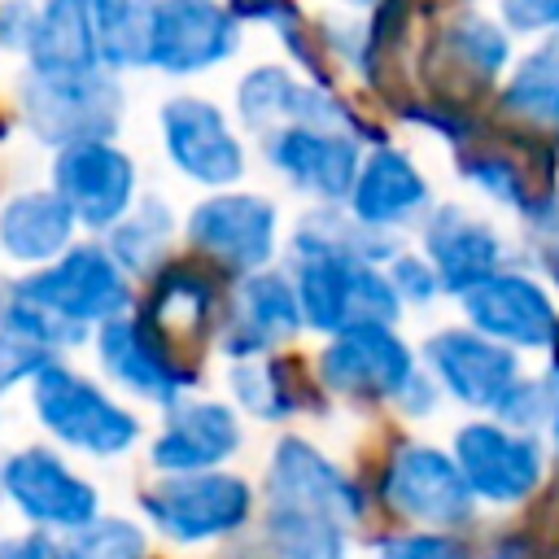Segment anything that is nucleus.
<instances>
[{"mask_svg": "<svg viewBox=\"0 0 559 559\" xmlns=\"http://www.w3.org/2000/svg\"><path fill=\"white\" fill-rule=\"evenodd\" d=\"M459 175L485 201H493L502 210H515L520 218L546 197V192H537V183L524 170V162L515 153H507V148H493V144H476L472 140L467 148H459Z\"/></svg>", "mask_w": 559, "mask_h": 559, "instance_id": "obj_34", "label": "nucleus"}, {"mask_svg": "<svg viewBox=\"0 0 559 559\" xmlns=\"http://www.w3.org/2000/svg\"><path fill=\"white\" fill-rule=\"evenodd\" d=\"M249 445L245 415L227 397L188 393L157 415V428L144 437L148 476H192L231 467Z\"/></svg>", "mask_w": 559, "mask_h": 559, "instance_id": "obj_13", "label": "nucleus"}, {"mask_svg": "<svg viewBox=\"0 0 559 559\" xmlns=\"http://www.w3.org/2000/svg\"><path fill=\"white\" fill-rule=\"evenodd\" d=\"M419 253L432 262L441 293L459 297L507 262V240L489 218L445 201L419 218Z\"/></svg>", "mask_w": 559, "mask_h": 559, "instance_id": "obj_23", "label": "nucleus"}, {"mask_svg": "<svg viewBox=\"0 0 559 559\" xmlns=\"http://www.w3.org/2000/svg\"><path fill=\"white\" fill-rule=\"evenodd\" d=\"M498 22L511 35H559V0H498Z\"/></svg>", "mask_w": 559, "mask_h": 559, "instance_id": "obj_41", "label": "nucleus"}, {"mask_svg": "<svg viewBox=\"0 0 559 559\" xmlns=\"http://www.w3.org/2000/svg\"><path fill=\"white\" fill-rule=\"evenodd\" d=\"M26 411L48 445L87 463H122L148 437L140 406L118 397L100 376L74 367L70 358H52L26 384Z\"/></svg>", "mask_w": 559, "mask_h": 559, "instance_id": "obj_1", "label": "nucleus"}, {"mask_svg": "<svg viewBox=\"0 0 559 559\" xmlns=\"http://www.w3.org/2000/svg\"><path fill=\"white\" fill-rule=\"evenodd\" d=\"M245 26L223 0H153L148 70L166 79H201L240 52Z\"/></svg>", "mask_w": 559, "mask_h": 559, "instance_id": "obj_19", "label": "nucleus"}, {"mask_svg": "<svg viewBox=\"0 0 559 559\" xmlns=\"http://www.w3.org/2000/svg\"><path fill=\"white\" fill-rule=\"evenodd\" d=\"M262 493L236 472H192V476H153L135 489V515L144 528L175 550H210L258 528Z\"/></svg>", "mask_w": 559, "mask_h": 559, "instance_id": "obj_2", "label": "nucleus"}, {"mask_svg": "<svg viewBox=\"0 0 559 559\" xmlns=\"http://www.w3.org/2000/svg\"><path fill=\"white\" fill-rule=\"evenodd\" d=\"M376 559H476L459 533L445 528H393L376 537Z\"/></svg>", "mask_w": 559, "mask_h": 559, "instance_id": "obj_36", "label": "nucleus"}, {"mask_svg": "<svg viewBox=\"0 0 559 559\" xmlns=\"http://www.w3.org/2000/svg\"><path fill=\"white\" fill-rule=\"evenodd\" d=\"M476 559H537V550H533V542H524V537H502V542H493L485 555H476Z\"/></svg>", "mask_w": 559, "mask_h": 559, "instance_id": "obj_46", "label": "nucleus"}, {"mask_svg": "<svg viewBox=\"0 0 559 559\" xmlns=\"http://www.w3.org/2000/svg\"><path fill=\"white\" fill-rule=\"evenodd\" d=\"M419 367L432 376L441 397H450L467 411H485V415H493L498 402L507 397V389L524 376L515 349L480 336L467 323L428 332L419 345Z\"/></svg>", "mask_w": 559, "mask_h": 559, "instance_id": "obj_20", "label": "nucleus"}, {"mask_svg": "<svg viewBox=\"0 0 559 559\" xmlns=\"http://www.w3.org/2000/svg\"><path fill=\"white\" fill-rule=\"evenodd\" d=\"M0 559H70V555H66V537L22 528V533L0 537Z\"/></svg>", "mask_w": 559, "mask_h": 559, "instance_id": "obj_42", "label": "nucleus"}, {"mask_svg": "<svg viewBox=\"0 0 559 559\" xmlns=\"http://www.w3.org/2000/svg\"><path fill=\"white\" fill-rule=\"evenodd\" d=\"M397 249H402L397 236L362 227L345 205H310L284 231V262H301V258H349V262L384 266Z\"/></svg>", "mask_w": 559, "mask_h": 559, "instance_id": "obj_27", "label": "nucleus"}, {"mask_svg": "<svg viewBox=\"0 0 559 559\" xmlns=\"http://www.w3.org/2000/svg\"><path fill=\"white\" fill-rule=\"evenodd\" d=\"M450 454L480 507H520L546 480V445L537 432L498 419H467L454 428Z\"/></svg>", "mask_w": 559, "mask_h": 559, "instance_id": "obj_15", "label": "nucleus"}, {"mask_svg": "<svg viewBox=\"0 0 559 559\" xmlns=\"http://www.w3.org/2000/svg\"><path fill=\"white\" fill-rule=\"evenodd\" d=\"M306 79L288 61H258L249 66L231 87V118L245 135H266L275 127L297 122Z\"/></svg>", "mask_w": 559, "mask_h": 559, "instance_id": "obj_30", "label": "nucleus"}, {"mask_svg": "<svg viewBox=\"0 0 559 559\" xmlns=\"http://www.w3.org/2000/svg\"><path fill=\"white\" fill-rule=\"evenodd\" d=\"M528 240H533V258L542 266V275L559 288V192H546L528 214Z\"/></svg>", "mask_w": 559, "mask_h": 559, "instance_id": "obj_39", "label": "nucleus"}, {"mask_svg": "<svg viewBox=\"0 0 559 559\" xmlns=\"http://www.w3.org/2000/svg\"><path fill=\"white\" fill-rule=\"evenodd\" d=\"M17 118L52 153L79 140H118L127 118V87L114 70L87 74H22Z\"/></svg>", "mask_w": 559, "mask_h": 559, "instance_id": "obj_7", "label": "nucleus"}, {"mask_svg": "<svg viewBox=\"0 0 559 559\" xmlns=\"http://www.w3.org/2000/svg\"><path fill=\"white\" fill-rule=\"evenodd\" d=\"M227 384V402L253 419V424H271V428H288L301 415L328 411V393L314 380V367H306L297 354L280 349L266 358H245V362H227L223 371Z\"/></svg>", "mask_w": 559, "mask_h": 559, "instance_id": "obj_24", "label": "nucleus"}, {"mask_svg": "<svg viewBox=\"0 0 559 559\" xmlns=\"http://www.w3.org/2000/svg\"><path fill=\"white\" fill-rule=\"evenodd\" d=\"M175 236H179V214L162 192H140V201L131 205V214L122 223H114L100 240L114 253V262L144 284L166 258H175Z\"/></svg>", "mask_w": 559, "mask_h": 559, "instance_id": "obj_29", "label": "nucleus"}, {"mask_svg": "<svg viewBox=\"0 0 559 559\" xmlns=\"http://www.w3.org/2000/svg\"><path fill=\"white\" fill-rule=\"evenodd\" d=\"M22 57L31 74L100 70L96 35H92V0H39Z\"/></svg>", "mask_w": 559, "mask_h": 559, "instance_id": "obj_28", "label": "nucleus"}, {"mask_svg": "<svg viewBox=\"0 0 559 559\" xmlns=\"http://www.w3.org/2000/svg\"><path fill=\"white\" fill-rule=\"evenodd\" d=\"M550 39H555V48H559V35H550Z\"/></svg>", "mask_w": 559, "mask_h": 559, "instance_id": "obj_50", "label": "nucleus"}, {"mask_svg": "<svg viewBox=\"0 0 559 559\" xmlns=\"http://www.w3.org/2000/svg\"><path fill=\"white\" fill-rule=\"evenodd\" d=\"M371 498L406 528H445V533L467 528L480 507L454 454L415 437H402L384 450Z\"/></svg>", "mask_w": 559, "mask_h": 559, "instance_id": "obj_8", "label": "nucleus"}, {"mask_svg": "<svg viewBox=\"0 0 559 559\" xmlns=\"http://www.w3.org/2000/svg\"><path fill=\"white\" fill-rule=\"evenodd\" d=\"M48 188L70 205L79 231L105 236L114 223L131 214V205L144 192V179H140V162L118 140H79L52 148Z\"/></svg>", "mask_w": 559, "mask_h": 559, "instance_id": "obj_14", "label": "nucleus"}, {"mask_svg": "<svg viewBox=\"0 0 559 559\" xmlns=\"http://www.w3.org/2000/svg\"><path fill=\"white\" fill-rule=\"evenodd\" d=\"M258 537L275 559H354V528L293 507H262Z\"/></svg>", "mask_w": 559, "mask_h": 559, "instance_id": "obj_31", "label": "nucleus"}, {"mask_svg": "<svg viewBox=\"0 0 559 559\" xmlns=\"http://www.w3.org/2000/svg\"><path fill=\"white\" fill-rule=\"evenodd\" d=\"M0 441H4V411H0ZM0 459H4V450H0Z\"/></svg>", "mask_w": 559, "mask_h": 559, "instance_id": "obj_48", "label": "nucleus"}, {"mask_svg": "<svg viewBox=\"0 0 559 559\" xmlns=\"http://www.w3.org/2000/svg\"><path fill=\"white\" fill-rule=\"evenodd\" d=\"M301 332L306 328H301V310H297L288 271L266 266V271H253V275H240L227 284L214 349L227 362H245V358H266V354L293 349Z\"/></svg>", "mask_w": 559, "mask_h": 559, "instance_id": "obj_18", "label": "nucleus"}, {"mask_svg": "<svg viewBox=\"0 0 559 559\" xmlns=\"http://www.w3.org/2000/svg\"><path fill=\"white\" fill-rule=\"evenodd\" d=\"M179 236L197 262L240 280L284 258V210L275 197L253 188L201 192L179 218Z\"/></svg>", "mask_w": 559, "mask_h": 559, "instance_id": "obj_4", "label": "nucleus"}, {"mask_svg": "<svg viewBox=\"0 0 559 559\" xmlns=\"http://www.w3.org/2000/svg\"><path fill=\"white\" fill-rule=\"evenodd\" d=\"M0 502L22 520V528L74 537L105 511L100 485L57 445L26 441L0 459Z\"/></svg>", "mask_w": 559, "mask_h": 559, "instance_id": "obj_5", "label": "nucleus"}, {"mask_svg": "<svg viewBox=\"0 0 559 559\" xmlns=\"http://www.w3.org/2000/svg\"><path fill=\"white\" fill-rule=\"evenodd\" d=\"M79 223L70 205L44 183V188H17L0 197V262L22 271H39L52 258H61L79 240Z\"/></svg>", "mask_w": 559, "mask_h": 559, "instance_id": "obj_25", "label": "nucleus"}, {"mask_svg": "<svg viewBox=\"0 0 559 559\" xmlns=\"http://www.w3.org/2000/svg\"><path fill=\"white\" fill-rule=\"evenodd\" d=\"M345 210L362 227L397 236L406 227H419V218L432 210V183L406 148L384 140L362 153V166L345 197Z\"/></svg>", "mask_w": 559, "mask_h": 559, "instance_id": "obj_22", "label": "nucleus"}, {"mask_svg": "<svg viewBox=\"0 0 559 559\" xmlns=\"http://www.w3.org/2000/svg\"><path fill=\"white\" fill-rule=\"evenodd\" d=\"M493 419L507 428H520V432H542L546 428V384L533 376H520L507 389V397L498 402Z\"/></svg>", "mask_w": 559, "mask_h": 559, "instance_id": "obj_40", "label": "nucleus"}, {"mask_svg": "<svg viewBox=\"0 0 559 559\" xmlns=\"http://www.w3.org/2000/svg\"><path fill=\"white\" fill-rule=\"evenodd\" d=\"M223 301H227L223 275L214 266L197 262L192 253L166 258L135 293V306L153 323H162L192 354L214 345V332H218V319H223Z\"/></svg>", "mask_w": 559, "mask_h": 559, "instance_id": "obj_21", "label": "nucleus"}, {"mask_svg": "<svg viewBox=\"0 0 559 559\" xmlns=\"http://www.w3.org/2000/svg\"><path fill=\"white\" fill-rule=\"evenodd\" d=\"M87 349H92L96 376L118 397H127L131 406H153L157 415L166 406H175L179 397L197 393L201 380H205V367L197 362V354L183 349L140 306L100 323L87 336Z\"/></svg>", "mask_w": 559, "mask_h": 559, "instance_id": "obj_3", "label": "nucleus"}, {"mask_svg": "<svg viewBox=\"0 0 559 559\" xmlns=\"http://www.w3.org/2000/svg\"><path fill=\"white\" fill-rule=\"evenodd\" d=\"M498 109L533 131H559V48L542 39L528 57H520L498 87Z\"/></svg>", "mask_w": 559, "mask_h": 559, "instance_id": "obj_32", "label": "nucleus"}, {"mask_svg": "<svg viewBox=\"0 0 559 559\" xmlns=\"http://www.w3.org/2000/svg\"><path fill=\"white\" fill-rule=\"evenodd\" d=\"M31 22H35L31 0H0V52H26Z\"/></svg>", "mask_w": 559, "mask_h": 559, "instance_id": "obj_43", "label": "nucleus"}, {"mask_svg": "<svg viewBox=\"0 0 559 559\" xmlns=\"http://www.w3.org/2000/svg\"><path fill=\"white\" fill-rule=\"evenodd\" d=\"M384 275H389V284H393L402 310H406V306H432L437 297H445V293H441V280H437V271H432V262H428L419 249H406V245H402V249L384 262Z\"/></svg>", "mask_w": 559, "mask_h": 559, "instance_id": "obj_37", "label": "nucleus"}, {"mask_svg": "<svg viewBox=\"0 0 559 559\" xmlns=\"http://www.w3.org/2000/svg\"><path fill=\"white\" fill-rule=\"evenodd\" d=\"M258 493H262V507L314 511L345 528H358L371 515V489L336 454H328L319 441L293 428H284L266 445Z\"/></svg>", "mask_w": 559, "mask_h": 559, "instance_id": "obj_10", "label": "nucleus"}, {"mask_svg": "<svg viewBox=\"0 0 559 559\" xmlns=\"http://www.w3.org/2000/svg\"><path fill=\"white\" fill-rule=\"evenodd\" d=\"M310 367L319 389L336 402L393 406L419 371V349L397 332V323H349L323 336Z\"/></svg>", "mask_w": 559, "mask_h": 559, "instance_id": "obj_11", "label": "nucleus"}, {"mask_svg": "<svg viewBox=\"0 0 559 559\" xmlns=\"http://www.w3.org/2000/svg\"><path fill=\"white\" fill-rule=\"evenodd\" d=\"M432 61L454 74L463 87L472 92H485L502 79V70H511V31L489 17V13H476V9H459L450 13L437 35H432Z\"/></svg>", "mask_w": 559, "mask_h": 559, "instance_id": "obj_26", "label": "nucleus"}, {"mask_svg": "<svg viewBox=\"0 0 559 559\" xmlns=\"http://www.w3.org/2000/svg\"><path fill=\"white\" fill-rule=\"evenodd\" d=\"M17 297L52 310L57 319L74 323L79 332H96L100 323L127 314L135 306L140 284L114 262L100 236H79L61 258H52L39 271H22L4 280Z\"/></svg>", "mask_w": 559, "mask_h": 559, "instance_id": "obj_6", "label": "nucleus"}, {"mask_svg": "<svg viewBox=\"0 0 559 559\" xmlns=\"http://www.w3.org/2000/svg\"><path fill=\"white\" fill-rule=\"evenodd\" d=\"M441 406V389L432 384V376L419 367L415 376H411V384L397 393V402H393V411H402V419H428L432 411Z\"/></svg>", "mask_w": 559, "mask_h": 559, "instance_id": "obj_44", "label": "nucleus"}, {"mask_svg": "<svg viewBox=\"0 0 559 559\" xmlns=\"http://www.w3.org/2000/svg\"><path fill=\"white\" fill-rule=\"evenodd\" d=\"M284 271L293 280L301 328L310 336H332L349 323H402V301L384 266L349 258H301Z\"/></svg>", "mask_w": 559, "mask_h": 559, "instance_id": "obj_12", "label": "nucleus"}, {"mask_svg": "<svg viewBox=\"0 0 559 559\" xmlns=\"http://www.w3.org/2000/svg\"><path fill=\"white\" fill-rule=\"evenodd\" d=\"M542 384H546V432H550V450L559 454V345L550 349V367Z\"/></svg>", "mask_w": 559, "mask_h": 559, "instance_id": "obj_45", "label": "nucleus"}, {"mask_svg": "<svg viewBox=\"0 0 559 559\" xmlns=\"http://www.w3.org/2000/svg\"><path fill=\"white\" fill-rule=\"evenodd\" d=\"M52 358H57L52 349H44V345H35V341H22V336H13V332L0 328V402H4L9 393L26 389Z\"/></svg>", "mask_w": 559, "mask_h": 559, "instance_id": "obj_38", "label": "nucleus"}, {"mask_svg": "<svg viewBox=\"0 0 559 559\" xmlns=\"http://www.w3.org/2000/svg\"><path fill=\"white\" fill-rule=\"evenodd\" d=\"M258 153L288 192L306 197L310 205H345L367 144L349 131L293 122L258 135Z\"/></svg>", "mask_w": 559, "mask_h": 559, "instance_id": "obj_17", "label": "nucleus"}, {"mask_svg": "<svg viewBox=\"0 0 559 559\" xmlns=\"http://www.w3.org/2000/svg\"><path fill=\"white\" fill-rule=\"evenodd\" d=\"M341 4H345V9H376L380 0H341Z\"/></svg>", "mask_w": 559, "mask_h": 559, "instance_id": "obj_47", "label": "nucleus"}, {"mask_svg": "<svg viewBox=\"0 0 559 559\" xmlns=\"http://www.w3.org/2000/svg\"><path fill=\"white\" fill-rule=\"evenodd\" d=\"M157 144L166 166L201 192L240 188L249 175L245 131L218 100L201 92H175L157 105Z\"/></svg>", "mask_w": 559, "mask_h": 559, "instance_id": "obj_9", "label": "nucleus"}, {"mask_svg": "<svg viewBox=\"0 0 559 559\" xmlns=\"http://www.w3.org/2000/svg\"><path fill=\"white\" fill-rule=\"evenodd\" d=\"M148 31H153V0H92V35L105 70L114 74L148 70Z\"/></svg>", "mask_w": 559, "mask_h": 559, "instance_id": "obj_33", "label": "nucleus"}, {"mask_svg": "<svg viewBox=\"0 0 559 559\" xmlns=\"http://www.w3.org/2000/svg\"><path fill=\"white\" fill-rule=\"evenodd\" d=\"M463 323L515 354H550L559 345V306L555 293L515 266H498L467 293H459Z\"/></svg>", "mask_w": 559, "mask_h": 559, "instance_id": "obj_16", "label": "nucleus"}, {"mask_svg": "<svg viewBox=\"0 0 559 559\" xmlns=\"http://www.w3.org/2000/svg\"><path fill=\"white\" fill-rule=\"evenodd\" d=\"M253 559H275V555H266V550H262V555H253Z\"/></svg>", "mask_w": 559, "mask_h": 559, "instance_id": "obj_49", "label": "nucleus"}, {"mask_svg": "<svg viewBox=\"0 0 559 559\" xmlns=\"http://www.w3.org/2000/svg\"><path fill=\"white\" fill-rule=\"evenodd\" d=\"M70 559H153V533L144 528L140 515L122 511H100L87 528L66 537Z\"/></svg>", "mask_w": 559, "mask_h": 559, "instance_id": "obj_35", "label": "nucleus"}]
</instances>
